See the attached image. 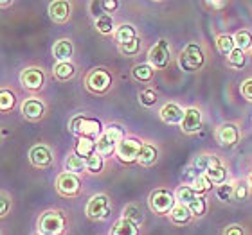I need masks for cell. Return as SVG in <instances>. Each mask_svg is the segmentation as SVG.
Here are the masks:
<instances>
[{
    "label": "cell",
    "mask_w": 252,
    "mask_h": 235,
    "mask_svg": "<svg viewBox=\"0 0 252 235\" xmlns=\"http://www.w3.org/2000/svg\"><path fill=\"white\" fill-rule=\"evenodd\" d=\"M22 113H24V117H27V119L38 120V119H42V117H43V113H45V108H43L42 101H38V99H34V97H31V99L24 101V104H22Z\"/></svg>",
    "instance_id": "cell-14"
},
{
    "label": "cell",
    "mask_w": 252,
    "mask_h": 235,
    "mask_svg": "<svg viewBox=\"0 0 252 235\" xmlns=\"http://www.w3.org/2000/svg\"><path fill=\"white\" fill-rule=\"evenodd\" d=\"M131 74H133V78H135L137 81L148 83V81L153 79V67L148 65V63H141V65H135V67H133Z\"/></svg>",
    "instance_id": "cell-26"
},
{
    "label": "cell",
    "mask_w": 252,
    "mask_h": 235,
    "mask_svg": "<svg viewBox=\"0 0 252 235\" xmlns=\"http://www.w3.org/2000/svg\"><path fill=\"white\" fill-rule=\"evenodd\" d=\"M7 210H9V199L5 198V194H4V196H2V209H0V214L5 215Z\"/></svg>",
    "instance_id": "cell-47"
},
{
    "label": "cell",
    "mask_w": 252,
    "mask_h": 235,
    "mask_svg": "<svg viewBox=\"0 0 252 235\" xmlns=\"http://www.w3.org/2000/svg\"><path fill=\"white\" fill-rule=\"evenodd\" d=\"M110 84H112L110 74L106 72V70H103V68H97L94 72H90L89 78H87V86L94 94H105L106 90L110 88Z\"/></svg>",
    "instance_id": "cell-7"
},
{
    "label": "cell",
    "mask_w": 252,
    "mask_h": 235,
    "mask_svg": "<svg viewBox=\"0 0 252 235\" xmlns=\"http://www.w3.org/2000/svg\"><path fill=\"white\" fill-rule=\"evenodd\" d=\"M234 190H236V188L232 187L231 183H227V185L223 183V185H220V187H218V190H216V196H218L221 201H229V199H231V196L234 194Z\"/></svg>",
    "instance_id": "cell-42"
},
{
    "label": "cell",
    "mask_w": 252,
    "mask_h": 235,
    "mask_svg": "<svg viewBox=\"0 0 252 235\" xmlns=\"http://www.w3.org/2000/svg\"><path fill=\"white\" fill-rule=\"evenodd\" d=\"M105 133L108 136H110L112 140L116 142L117 146H119V144H121L123 140H125V131H123V128L121 126H117V124H108L105 128Z\"/></svg>",
    "instance_id": "cell-35"
},
{
    "label": "cell",
    "mask_w": 252,
    "mask_h": 235,
    "mask_svg": "<svg viewBox=\"0 0 252 235\" xmlns=\"http://www.w3.org/2000/svg\"><path fill=\"white\" fill-rule=\"evenodd\" d=\"M95 27H97V31L103 32V34H110V32L114 31V18L106 13V15H103L101 18L95 20Z\"/></svg>",
    "instance_id": "cell-34"
},
{
    "label": "cell",
    "mask_w": 252,
    "mask_h": 235,
    "mask_svg": "<svg viewBox=\"0 0 252 235\" xmlns=\"http://www.w3.org/2000/svg\"><path fill=\"white\" fill-rule=\"evenodd\" d=\"M207 5H209V7H215V9H220V7L225 5V2H207Z\"/></svg>",
    "instance_id": "cell-48"
},
{
    "label": "cell",
    "mask_w": 252,
    "mask_h": 235,
    "mask_svg": "<svg viewBox=\"0 0 252 235\" xmlns=\"http://www.w3.org/2000/svg\"><path fill=\"white\" fill-rule=\"evenodd\" d=\"M242 95L252 103V79H249V81H245V83L242 84Z\"/></svg>",
    "instance_id": "cell-43"
},
{
    "label": "cell",
    "mask_w": 252,
    "mask_h": 235,
    "mask_svg": "<svg viewBox=\"0 0 252 235\" xmlns=\"http://www.w3.org/2000/svg\"><path fill=\"white\" fill-rule=\"evenodd\" d=\"M157 158H158L157 147L152 146V144H142L141 153H139V160H137V162L142 163V165H153V163L157 162Z\"/></svg>",
    "instance_id": "cell-20"
},
{
    "label": "cell",
    "mask_w": 252,
    "mask_h": 235,
    "mask_svg": "<svg viewBox=\"0 0 252 235\" xmlns=\"http://www.w3.org/2000/svg\"><path fill=\"white\" fill-rule=\"evenodd\" d=\"M70 131H72L74 135H78L79 138L81 136H89V138H99L103 133H101V124L99 120L95 119H89V117L85 115H76L72 120H70V124H68Z\"/></svg>",
    "instance_id": "cell-1"
},
{
    "label": "cell",
    "mask_w": 252,
    "mask_h": 235,
    "mask_svg": "<svg viewBox=\"0 0 252 235\" xmlns=\"http://www.w3.org/2000/svg\"><path fill=\"white\" fill-rule=\"evenodd\" d=\"M247 185H238L236 190H234V199L243 201V199H247Z\"/></svg>",
    "instance_id": "cell-44"
},
{
    "label": "cell",
    "mask_w": 252,
    "mask_h": 235,
    "mask_svg": "<svg viewBox=\"0 0 252 235\" xmlns=\"http://www.w3.org/2000/svg\"><path fill=\"white\" fill-rule=\"evenodd\" d=\"M141 147H142V144L139 140H135V138H125V140L117 146L116 153L121 162L131 163V162H135V160H139Z\"/></svg>",
    "instance_id": "cell-8"
},
{
    "label": "cell",
    "mask_w": 252,
    "mask_h": 235,
    "mask_svg": "<svg viewBox=\"0 0 252 235\" xmlns=\"http://www.w3.org/2000/svg\"><path fill=\"white\" fill-rule=\"evenodd\" d=\"M205 176L209 178L211 183H216V185H223L227 180V171L221 165H218V167H213L209 169L207 173H205Z\"/></svg>",
    "instance_id": "cell-31"
},
{
    "label": "cell",
    "mask_w": 252,
    "mask_h": 235,
    "mask_svg": "<svg viewBox=\"0 0 252 235\" xmlns=\"http://www.w3.org/2000/svg\"><path fill=\"white\" fill-rule=\"evenodd\" d=\"M112 235H139V228L131 221L119 219L112 228Z\"/></svg>",
    "instance_id": "cell-22"
},
{
    "label": "cell",
    "mask_w": 252,
    "mask_h": 235,
    "mask_svg": "<svg viewBox=\"0 0 252 235\" xmlns=\"http://www.w3.org/2000/svg\"><path fill=\"white\" fill-rule=\"evenodd\" d=\"M101 4H103V9H105V13H112L114 9H117L119 2H117V0H105V2H101Z\"/></svg>",
    "instance_id": "cell-45"
},
{
    "label": "cell",
    "mask_w": 252,
    "mask_h": 235,
    "mask_svg": "<svg viewBox=\"0 0 252 235\" xmlns=\"http://www.w3.org/2000/svg\"><path fill=\"white\" fill-rule=\"evenodd\" d=\"M101 169H103V157L101 155H92L90 158H87V171L90 173H99Z\"/></svg>",
    "instance_id": "cell-39"
},
{
    "label": "cell",
    "mask_w": 252,
    "mask_h": 235,
    "mask_svg": "<svg viewBox=\"0 0 252 235\" xmlns=\"http://www.w3.org/2000/svg\"><path fill=\"white\" fill-rule=\"evenodd\" d=\"M188 209L191 210V214L193 215H204L205 214V209H207V205H205V199L204 198H196L193 203L188 205Z\"/></svg>",
    "instance_id": "cell-41"
},
{
    "label": "cell",
    "mask_w": 252,
    "mask_h": 235,
    "mask_svg": "<svg viewBox=\"0 0 252 235\" xmlns=\"http://www.w3.org/2000/svg\"><path fill=\"white\" fill-rule=\"evenodd\" d=\"M191 185H193L194 192L200 196V194H204V192H207V190H211V185H213V183L209 182V178L205 176V174H198V176L191 182Z\"/></svg>",
    "instance_id": "cell-32"
},
{
    "label": "cell",
    "mask_w": 252,
    "mask_h": 235,
    "mask_svg": "<svg viewBox=\"0 0 252 235\" xmlns=\"http://www.w3.org/2000/svg\"><path fill=\"white\" fill-rule=\"evenodd\" d=\"M123 219H128V221H131V223L139 225V223L144 219L141 207H137V205H128V207L125 209V212H123Z\"/></svg>",
    "instance_id": "cell-30"
},
{
    "label": "cell",
    "mask_w": 252,
    "mask_h": 235,
    "mask_svg": "<svg viewBox=\"0 0 252 235\" xmlns=\"http://www.w3.org/2000/svg\"><path fill=\"white\" fill-rule=\"evenodd\" d=\"M65 169L72 174L83 173L85 169H87V160L81 158L79 155H68L67 160H65Z\"/></svg>",
    "instance_id": "cell-25"
},
{
    "label": "cell",
    "mask_w": 252,
    "mask_h": 235,
    "mask_svg": "<svg viewBox=\"0 0 252 235\" xmlns=\"http://www.w3.org/2000/svg\"><path fill=\"white\" fill-rule=\"evenodd\" d=\"M56 187H58V192L63 196H76L81 188V182L79 178L72 173H63L58 176V182H56Z\"/></svg>",
    "instance_id": "cell-9"
},
{
    "label": "cell",
    "mask_w": 252,
    "mask_h": 235,
    "mask_svg": "<svg viewBox=\"0 0 252 235\" xmlns=\"http://www.w3.org/2000/svg\"><path fill=\"white\" fill-rule=\"evenodd\" d=\"M13 106H15V94L9 92V90H2V94H0V110L7 111Z\"/></svg>",
    "instance_id": "cell-36"
},
{
    "label": "cell",
    "mask_w": 252,
    "mask_h": 235,
    "mask_svg": "<svg viewBox=\"0 0 252 235\" xmlns=\"http://www.w3.org/2000/svg\"><path fill=\"white\" fill-rule=\"evenodd\" d=\"M29 160L34 167H49L53 163V153L47 146H34L29 153Z\"/></svg>",
    "instance_id": "cell-10"
},
{
    "label": "cell",
    "mask_w": 252,
    "mask_h": 235,
    "mask_svg": "<svg viewBox=\"0 0 252 235\" xmlns=\"http://www.w3.org/2000/svg\"><path fill=\"white\" fill-rule=\"evenodd\" d=\"M116 149H117V144L103 131V135L95 140V153L101 155V157H108V155H112Z\"/></svg>",
    "instance_id": "cell-19"
},
{
    "label": "cell",
    "mask_w": 252,
    "mask_h": 235,
    "mask_svg": "<svg viewBox=\"0 0 252 235\" xmlns=\"http://www.w3.org/2000/svg\"><path fill=\"white\" fill-rule=\"evenodd\" d=\"M175 201H177V198L169 190H166V188H157V190H153L150 194V207L157 214H168V212H171L177 207Z\"/></svg>",
    "instance_id": "cell-4"
},
{
    "label": "cell",
    "mask_w": 252,
    "mask_h": 235,
    "mask_svg": "<svg viewBox=\"0 0 252 235\" xmlns=\"http://www.w3.org/2000/svg\"><path fill=\"white\" fill-rule=\"evenodd\" d=\"M160 117H162V120L168 122V124H179V122L182 124V120H184V117H186V111L182 110L179 104L168 103V104L160 110Z\"/></svg>",
    "instance_id": "cell-12"
},
{
    "label": "cell",
    "mask_w": 252,
    "mask_h": 235,
    "mask_svg": "<svg viewBox=\"0 0 252 235\" xmlns=\"http://www.w3.org/2000/svg\"><path fill=\"white\" fill-rule=\"evenodd\" d=\"M20 81L22 84L29 90H40L43 86V72L40 68H26L20 76Z\"/></svg>",
    "instance_id": "cell-11"
},
{
    "label": "cell",
    "mask_w": 252,
    "mask_h": 235,
    "mask_svg": "<svg viewBox=\"0 0 252 235\" xmlns=\"http://www.w3.org/2000/svg\"><path fill=\"white\" fill-rule=\"evenodd\" d=\"M200 126H202V113H200V110H196V108L186 110V117L182 120V124H180L182 131L184 133H194V131L200 130Z\"/></svg>",
    "instance_id": "cell-13"
},
{
    "label": "cell",
    "mask_w": 252,
    "mask_h": 235,
    "mask_svg": "<svg viewBox=\"0 0 252 235\" xmlns=\"http://www.w3.org/2000/svg\"><path fill=\"white\" fill-rule=\"evenodd\" d=\"M74 74H76V68L70 61L68 63H58L56 67H54V76L60 79V81H67V79L74 78Z\"/></svg>",
    "instance_id": "cell-28"
},
{
    "label": "cell",
    "mask_w": 252,
    "mask_h": 235,
    "mask_svg": "<svg viewBox=\"0 0 252 235\" xmlns=\"http://www.w3.org/2000/svg\"><path fill=\"white\" fill-rule=\"evenodd\" d=\"M72 52H74V47L70 40H60V42L54 43L53 56L54 59H58V63H68Z\"/></svg>",
    "instance_id": "cell-17"
},
{
    "label": "cell",
    "mask_w": 252,
    "mask_h": 235,
    "mask_svg": "<svg viewBox=\"0 0 252 235\" xmlns=\"http://www.w3.org/2000/svg\"><path fill=\"white\" fill-rule=\"evenodd\" d=\"M87 215L90 219L103 221L110 215V199L106 198L105 194H97L90 199L87 205Z\"/></svg>",
    "instance_id": "cell-5"
},
{
    "label": "cell",
    "mask_w": 252,
    "mask_h": 235,
    "mask_svg": "<svg viewBox=\"0 0 252 235\" xmlns=\"http://www.w3.org/2000/svg\"><path fill=\"white\" fill-rule=\"evenodd\" d=\"M191 210L188 209V205H177L171 212H169V217L175 225H186L189 219H191Z\"/></svg>",
    "instance_id": "cell-23"
},
{
    "label": "cell",
    "mask_w": 252,
    "mask_h": 235,
    "mask_svg": "<svg viewBox=\"0 0 252 235\" xmlns=\"http://www.w3.org/2000/svg\"><path fill=\"white\" fill-rule=\"evenodd\" d=\"M135 38H137L135 27L130 26V24H123L121 27L116 29V40L119 42V45H125V43L131 42V40H135Z\"/></svg>",
    "instance_id": "cell-24"
},
{
    "label": "cell",
    "mask_w": 252,
    "mask_h": 235,
    "mask_svg": "<svg viewBox=\"0 0 252 235\" xmlns=\"http://www.w3.org/2000/svg\"><path fill=\"white\" fill-rule=\"evenodd\" d=\"M76 155H79L81 158H90L92 155H95V140L89 138V136H81L76 146Z\"/></svg>",
    "instance_id": "cell-21"
},
{
    "label": "cell",
    "mask_w": 252,
    "mask_h": 235,
    "mask_svg": "<svg viewBox=\"0 0 252 235\" xmlns=\"http://www.w3.org/2000/svg\"><path fill=\"white\" fill-rule=\"evenodd\" d=\"M227 58H229V65L234 68H242L245 65V52L240 51V49H234Z\"/></svg>",
    "instance_id": "cell-37"
},
{
    "label": "cell",
    "mask_w": 252,
    "mask_h": 235,
    "mask_svg": "<svg viewBox=\"0 0 252 235\" xmlns=\"http://www.w3.org/2000/svg\"><path fill=\"white\" fill-rule=\"evenodd\" d=\"M218 140L223 144V146H234L240 138V133H238V128L234 124H223L218 128Z\"/></svg>",
    "instance_id": "cell-16"
},
{
    "label": "cell",
    "mask_w": 252,
    "mask_h": 235,
    "mask_svg": "<svg viewBox=\"0 0 252 235\" xmlns=\"http://www.w3.org/2000/svg\"><path fill=\"white\" fill-rule=\"evenodd\" d=\"M119 49H121V52L125 56H135L141 51V42H139V38H135V40H131V42L125 43V45H119Z\"/></svg>",
    "instance_id": "cell-38"
},
{
    "label": "cell",
    "mask_w": 252,
    "mask_h": 235,
    "mask_svg": "<svg viewBox=\"0 0 252 235\" xmlns=\"http://www.w3.org/2000/svg\"><path fill=\"white\" fill-rule=\"evenodd\" d=\"M175 198H177V201H179L180 205H189L198 198V194L194 192L193 187H180L179 190H177V194H175Z\"/></svg>",
    "instance_id": "cell-29"
},
{
    "label": "cell",
    "mask_w": 252,
    "mask_h": 235,
    "mask_svg": "<svg viewBox=\"0 0 252 235\" xmlns=\"http://www.w3.org/2000/svg\"><path fill=\"white\" fill-rule=\"evenodd\" d=\"M139 101H141V104H144V106H153L155 103H157V94H155V90H152V88L142 90L141 95H139Z\"/></svg>",
    "instance_id": "cell-40"
},
{
    "label": "cell",
    "mask_w": 252,
    "mask_h": 235,
    "mask_svg": "<svg viewBox=\"0 0 252 235\" xmlns=\"http://www.w3.org/2000/svg\"><path fill=\"white\" fill-rule=\"evenodd\" d=\"M49 15L54 22H65L70 16V4L65 0H54L49 5Z\"/></svg>",
    "instance_id": "cell-15"
},
{
    "label": "cell",
    "mask_w": 252,
    "mask_h": 235,
    "mask_svg": "<svg viewBox=\"0 0 252 235\" xmlns=\"http://www.w3.org/2000/svg\"><path fill=\"white\" fill-rule=\"evenodd\" d=\"M234 42H236V49L245 52L247 49H252V34L249 31H240L234 36Z\"/></svg>",
    "instance_id": "cell-33"
},
{
    "label": "cell",
    "mask_w": 252,
    "mask_h": 235,
    "mask_svg": "<svg viewBox=\"0 0 252 235\" xmlns=\"http://www.w3.org/2000/svg\"><path fill=\"white\" fill-rule=\"evenodd\" d=\"M148 59L153 68H166L169 63V43L166 40H158L148 52Z\"/></svg>",
    "instance_id": "cell-6"
},
{
    "label": "cell",
    "mask_w": 252,
    "mask_h": 235,
    "mask_svg": "<svg viewBox=\"0 0 252 235\" xmlns=\"http://www.w3.org/2000/svg\"><path fill=\"white\" fill-rule=\"evenodd\" d=\"M216 47H218L220 54L229 56V54L236 49V42H234V38L229 36V34H221V36H218V40H216Z\"/></svg>",
    "instance_id": "cell-27"
},
{
    "label": "cell",
    "mask_w": 252,
    "mask_h": 235,
    "mask_svg": "<svg viewBox=\"0 0 252 235\" xmlns=\"http://www.w3.org/2000/svg\"><path fill=\"white\" fill-rule=\"evenodd\" d=\"M34 235H43V234H40V232H38V234H34Z\"/></svg>",
    "instance_id": "cell-50"
},
{
    "label": "cell",
    "mask_w": 252,
    "mask_h": 235,
    "mask_svg": "<svg viewBox=\"0 0 252 235\" xmlns=\"http://www.w3.org/2000/svg\"><path fill=\"white\" fill-rule=\"evenodd\" d=\"M218 165H220V160L216 157H211V155H198L193 160V169L200 174H205L209 169L218 167Z\"/></svg>",
    "instance_id": "cell-18"
},
{
    "label": "cell",
    "mask_w": 252,
    "mask_h": 235,
    "mask_svg": "<svg viewBox=\"0 0 252 235\" xmlns=\"http://www.w3.org/2000/svg\"><path fill=\"white\" fill-rule=\"evenodd\" d=\"M204 61H205L204 51H202L200 45H194V43H189L179 58L180 68L186 70V72H194V70L202 68L204 67Z\"/></svg>",
    "instance_id": "cell-2"
},
{
    "label": "cell",
    "mask_w": 252,
    "mask_h": 235,
    "mask_svg": "<svg viewBox=\"0 0 252 235\" xmlns=\"http://www.w3.org/2000/svg\"><path fill=\"white\" fill-rule=\"evenodd\" d=\"M223 235H243V228L242 226H229V228H225V232H223Z\"/></svg>",
    "instance_id": "cell-46"
},
{
    "label": "cell",
    "mask_w": 252,
    "mask_h": 235,
    "mask_svg": "<svg viewBox=\"0 0 252 235\" xmlns=\"http://www.w3.org/2000/svg\"><path fill=\"white\" fill-rule=\"evenodd\" d=\"M249 185L252 187V173H251V176H249Z\"/></svg>",
    "instance_id": "cell-49"
},
{
    "label": "cell",
    "mask_w": 252,
    "mask_h": 235,
    "mask_svg": "<svg viewBox=\"0 0 252 235\" xmlns=\"http://www.w3.org/2000/svg\"><path fill=\"white\" fill-rule=\"evenodd\" d=\"M38 230L43 235H62L65 230V217L60 212H45L38 219Z\"/></svg>",
    "instance_id": "cell-3"
}]
</instances>
